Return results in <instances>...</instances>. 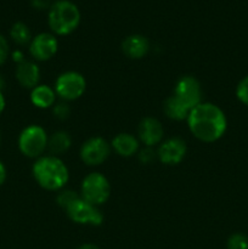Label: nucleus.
I'll return each mask as SVG.
<instances>
[{"label":"nucleus","instance_id":"nucleus-22","mask_svg":"<svg viewBox=\"0 0 248 249\" xmlns=\"http://www.w3.org/2000/svg\"><path fill=\"white\" fill-rule=\"evenodd\" d=\"M78 197H80V196H78L74 191L66 190V191L61 192V194L57 196V203L60 204L62 208L66 209L71 203H72V202H74Z\"/></svg>","mask_w":248,"mask_h":249},{"label":"nucleus","instance_id":"nucleus-20","mask_svg":"<svg viewBox=\"0 0 248 249\" xmlns=\"http://www.w3.org/2000/svg\"><path fill=\"white\" fill-rule=\"evenodd\" d=\"M228 249H248V237L243 233H233L228 240Z\"/></svg>","mask_w":248,"mask_h":249},{"label":"nucleus","instance_id":"nucleus-28","mask_svg":"<svg viewBox=\"0 0 248 249\" xmlns=\"http://www.w3.org/2000/svg\"><path fill=\"white\" fill-rule=\"evenodd\" d=\"M12 57H14L15 62H17V65L24 61L23 53H22L21 51H14V53H12Z\"/></svg>","mask_w":248,"mask_h":249},{"label":"nucleus","instance_id":"nucleus-14","mask_svg":"<svg viewBox=\"0 0 248 249\" xmlns=\"http://www.w3.org/2000/svg\"><path fill=\"white\" fill-rule=\"evenodd\" d=\"M148 48H150V45H148L147 39L142 36H139V34L128 36V38L124 39L123 44H122L123 53L130 58L143 57L147 53Z\"/></svg>","mask_w":248,"mask_h":249},{"label":"nucleus","instance_id":"nucleus-16","mask_svg":"<svg viewBox=\"0 0 248 249\" xmlns=\"http://www.w3.org/2000/svg\"><path fill=\"white\" fill-rule=\"evenodd\" d=\"M56 92L48 85H36L31 92V101L38 108H49L55 105Z\"/></svg>","mask_w":248,"mask_h":249},{"label":"nucleus","instance_id":"nucleus-12","mask_svg":"<svg viewBox=\"0 0 248 249\" xmlns=\"http://www.w3.org/2000/svg\"><path fill=\"white\" fill-rule=\"evenodd\" d=\"M163 126L156 118L146 117L139 125V138L147 147L160 142L163 138Z\"/></svg>","mask_w":248,"mask_h":249},{"label":"nucleus","instance_id":"nucleus-2","mask_svg":"<svg viewBox=\"0 0 248 249\" xmlns=\"http://www.w3.org/2000/svg\"><path fill=\"white\" fill-rule=\"evenodd\" d=\"M33 177L43 189L56 191L67 184L70 174L66 164L60 158L46 156L35 160L33 164Z\"/></svg>","mask_w":248,"mask_h":249},{"label":"nucleus","instance_id":"nucleus-24","mask_svg":"<svg viewBox=\"0 0 248 249\" xmlns=\"http://www.w3.org/2000/svg\"><path fill=\"white\" fill-rule=\"evenodd\" d=\"M9 43L5 39V36L0 34V66L6 61L7 56H9Z\"/></svg>","mask_w":248,"mask_h":249},{"label":"nucleus","instance_id":"nucleus-19","mask_svg":"<svg viewBox=\"0 0 248 249\" xmlns=\"http://www.w3.org/2000/svg\"><path fill=\"white\" fill-rule=\"evenodd\" d=\"M10 36H11L12 40L16 44H18V45H26V44L32 41L31 31H29L28 27L24 23H22V22H16V23L11 27Z\"/></svg>","mask_w":248,"mask_h":249},{"label":"nucleus","instance_id":"nucleus-21","mask_svg":"<svg viewBox=\"0 0 248 249\" xmlns=\"http://www.w3.org/2000/svg\"><path fill=\"white\" fill-rule=\"evenodd\" d=\"M236 96L242 104L248 106V75H246L236 88Z\"/></svg>","mask_w":248,"mask_h":249},{"label":"nucleus","instance_id":"nucleus-26","mask_svg":"<svg viewBox=\"0 0 248 249\" xmlns=\"http://www.w3.org/2000/svg\"><path fill=\"white\" fill-rule=\"evenodd\" d=\"M49 4V0H32V5L35 9H45Z\"/></svg>","mask_w":248,"mask_h":249},{"label":"nucleus","instance_id":"nucleus-8","mask_svg":"<svg viewBox=\"0 0 248 249\" xmlns=\"http://www.w3.org/2000/svg\"><path fill=\"white\" fill-rule=\"evenodd\" d=\"M109 153L108 142L100 136L89 139L80 148V158L88 165H100L108 158Z\"/></svg>","mask_w":248,"mask_h":249},{"label":"nucleus","instance_id":"nucleus-7","mask_svg":"<svg viewBox=\"0 0 248 249\" xmlns=\"http://www.w3.org/2000/svg\"><path fill=\"white\" fill-rule=\"evenodd\" d=\"M87 82L80 73L66 72L57 78L55 83V92L66 101L77 100L84 94Z\"/></svg>","mask_w":248,"mask_h":249},{"label":"nucleus","instance_id":"nucleus-1","mask_svg":"<svg viewBox=\"0 0 248 249\" xmlns=\"http://www.w3.org/2000/svg\"><path fill=\"white\" fill-rule=\"evenodd\" d=\"M187 124L192 135L203 142H214L225 134L228 121L216 105L201 102L190 111Z\"/></svg>","mask_w":248,"mask_h":249},{"label":"nucleus","instance_id":"nucleus-23","mask_svg":"<svg viewBox=\"0 0 248 249\" xmlns=\"http://www.w3.org/2000/svg\"><path fill=\"white\" fill-rule=\"evenodd\" d=\"M71 113L70 106L66 104H57L53 105V114L58 119H66Z\"/></svg>","mask_w":248,"mask_h":249},{"label":"nucleus","instance_id":"nucleus-4","mask_svg":"<svg viewBox=\"0 0 248 249\" xmlns=\"http://www.w3.org/2000/svg\"><path fill=\"white\" fill-rule=\"evenodd\" d=\"M48 135L39 125H29L18 136V148L26 157L38 158L48 147Z\"/></svg>","mask_w":248,"mask_h":249},{"label":"nucleus","instance_id":"nucleus-15","mask_svg":"<svg viewBox=\"0 0 248 249\" xmlns=\"http://www.w3.org/2000/svg\"><path fill=\"white\" fill-rule=\"evenodd\" d=\"M112 147L122 157H130V156L135 155L138 151L139 141L130 134H118L112 140Z\"/></svg>","mask_w":248,"mask_h":249},{"label":"nucleus","instance_id":"nucleus-17","mask_svg":"<svg viewBox=\"0 0 248 249\" xmlns=\"http://www.w3.org/2000/svg\"><path fill=\"white\" fill-rule=\"evenodd\" d=\"M163 108H164V113L167 114L168 118L173 119V121H184V119H187L190 111H191L177 96L168 97L165 100Z\"/></svg>","mask_w":248,"mask_h":249},{"label":"nucleus","instance_id":"nucleus-32","mask_svg":"<svg viewBox=\"0 0 248 249\" xmlns=\"http://www.w3.org/2000/svg\"><path fill=\"white\" fill-rule=\"evenodd\" d=\"M0 142H1V136H0Z\"/></svg>","mask_w":248,"mask_h":249},{"label":"nucleus","instance_id":"nucleus-18","mask_svg":"<svg viewBox=\"0 0 248 249\" xmlns=\"http://www.w3.org/2000/svg\"><path fill=\"white\" fill-rule=\"evenodd\" d=\"M71 138L67 133L57 131L48 140V148L53 155H61L71 147Z\"/></svg>","mask_w":248,"mask_h":249},{"label":"nucleus","instance_id":"nucleus-9","mask_svg":"<svg viewBox=\"0 0 248 249\" xmlns=\"http://www.w3.org/2000/svg\"><path fill=\"white\" fill-rule=\"evenodd\" d=\"M174 96L184 102L190 109L196 107L197 105L201 104L202 99V90L198 80L190 75L180 78L175 87Z\"/></svg>","mask_w":248,"mask_h":249},{"label":"nucleus","instance_id":"nucleus-13","mask_svg":"<svg viewBox=\"0 0 248 249\" xmlns=\"http://www.w3.org/2000/svg\"><path fill=\"white\" fill-rule=\"evenodd\" d=\"M16 79L22 87L34 89L40 79V71L34 62L26 61L18 63L16 68Z\"/></svg>","mask_w":248,"mask_h":249},{"label":"nucleus","instance_id":"nucleus-27","mask_svg":"<svg viewBox=\"0 0 248 249\" xmlns=\"http://www.w3.org/2000/svg\"><path fill=\"white\" fill-rule=\"evenodd\" d=\"M6 175H7L6 168H5L4 163L0 160V186H1V185L5 182V180H6Z\"/></svg>","mask_w":248,"mask_h":249},{"label":"nucleus","instance_id":"nucleus-31","mask_svg":"<svg viewBox=\"0 0 248 249\" xmlns=\"http://www.w3.org/2000/svg\"><path fill=\"white\" fill-rule=\"evenodd\" d=\"M5 88V80L4 78H2V75L0 74V91H2V89Z\"/></svg>","mask_w":248,"mask_h":249},{"label":"nucleus","instance_id":"nucleus-11","mask_svg":"<svg viewBox=\"0 0 248 249\" xmlns=\"http://www.w3.org/2000/svg\"><path fill=\"white\" fill-rule=\"evenodd\" d=\"M158 158L164 164H177L186 155V143L180 138H172L164 141L158 148Z\"/></svg>","mask_w":248,"mask_h":249},{"label":"nucleus","instance_id":"nucleus-29","mask_svg":"<svg viewBox=\"0 0 248 249\" xmlns=\"http://www.w3.org/2000/svg\"><path fill=\"white\" fill-rule=\"evenodd\" d=\"M5 105H6V102H5V97L4 95H2V91H0V114L4 112Z\"/></svg>","mask_w":248,"mask_h":249},{"label":"nucleus","instance_id":"nucleus-30","mask_svg":"<svg viewBox=\"0 0 248 249\" xmlns=\"http://www.w3.org/2000/svg\"><path fill=\"white\" fill-rule=\"evenodd\" d=\"M78 249H99V247H96L95 245H90V243H88V245L80 246V247Z\"/></svg>","mask_w":248,"mask_h":249},{"label":"nucleus","instance_id":"nucleus-6","mask_svg":"<svg viewBox=\"0 0 248 249\" xmlns=\"http://www.w3.org/2000/svg\"><path fill=\"white\" fill-rule=\"evenodd\" d=\"M66 213L71 220L82 225L99 226L104 221V215L96 206L89 203L82 197H78L74 202L66 208Z\"/></svg>","mask_w":248,"mask_h":249},{"label":"nucleus","instance_id":"nucleus-5","mask_svg":"<svg viewBox=\"0 0 248 249\" xmlns=\"http://www.w3.org/2000/svg\"><path fill=\"white\" fill-rule=\"evenodd\" d=\"M82 198L94 206H100L108 199L111 186L106 178L100 173H91L82 182Z\"/></svg>","mask_w":248,"mask_h":249},{"label":"nucleus","instance_id":"nucleus-10","mask_svg":"<svg viewBox=\"0 0 248 249\" xmlns=\"http://www.w3.org/2000/svg\"><path fill=\"white\" fill-rule=\"evenodd\" d=\"M57 39L49 33H40L32 39L29 53L35 60L48 61L57 53Z\"/></svg>","mask_w":248,"mask_h":249},{"label":"nucleus","instance_id":"nucleus-25","mask_svg":"<svg viewBox=\"0 0 248 249\" xmlns=\"http://www.w3.org/2000/svg\"><path fill=\"white\" fill-rule=\"evenodd\" d=\"M153 157H155V153H153V151L151 150L150 147H147V148H145V150L141 151L140 156H139L140 160L143 163L151 162V160H153Z\"/></svg>","mask_w":248,"mask_h":249},{"label":"nucleus","instance_id":"nucleus-3","mask_svg":"<svg viewBox=\"0 0 248 249\" xmlns=\"http://www.w3.org/2000/svg\"><path fill=\"white\" fill-rule=\"evenodd\" d=\"M80 22V12L73 2L61 0L51 6L49 12V26L53 33L67 36L72 33Z\"/></svg>","mask_w":248,"mask_h":249}]
</instances>
